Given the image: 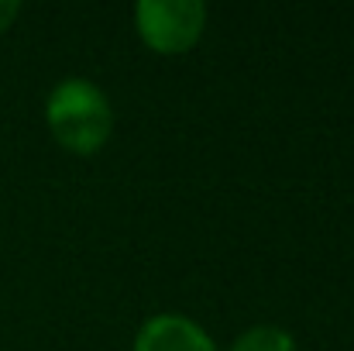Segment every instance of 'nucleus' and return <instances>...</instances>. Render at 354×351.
<instances>
[{
	"label": "nucleus",
	"instance_id": "4",
	"mask_svg": "<svg viewBox=\"0 0 354 351\" xmlns=\"http://www.w3.org/2000/svg\"><path fill=\"white\" fill-rule=\"evenodd\" d=\"M231 351H296V341L289 331L275 324H258V327H248L231 345Z\"/></svg>",
	"mask_w": 354,
	"mask_h": 351
},
{
	"label": "nucleus",
	"instance_id": "2",
	"mask_svg": "<svg viewBox=\"0 0 354 351\" xmlns=\"http://www.w3.org/2000/svg\"><path fill=\"white\" fill-rule=\"evenodd\" d=\"M134 21L148 48L176 55L200 42L207 7L200 0H141L134 7Z\"/></svg>",
	"mask_w": 354,
	"mask_h": 351
},
{
	"label": "nucleus",
	"instance_id": "1",
	"mask_svg": "<svg viewBox=\"0 0 354 351\" xmlns=\"http://www.w3.org/2000/svg\"><path fill=\"white\" fill-rule=\"evenodd\" d=\"M45 120H48L52 138L62 148L86 155V152H97L111 138L114 111H111L107 93L97 83H90L83 76H69V80L55 83V90L48 93Z\"/></svg>",
	"mask_w": 354,
	"mask_h": 351
},
{
	"label": "nucleus",
	"instance_id": "5",
	"mask_svg": "<svg viewBox=\"0 0 354 351\" xmlns=\"http://www.w3.org/2000/svg\"><path fill=\"white\" fill-rule=\"evenodd\" d=\"M17 10H21V3H17V0H0V35L10 28V21L17 17Z\"/></svg>",
	"mask_w": 354,
	"mask_h": 351
},
{
	"label": "nucleus",
	"instance_id": "3",
	"mask_svg": "<svg viewBox=\"0 0 354 351\" xmlns=\"http://www.w3.org/2000/svg\"><path fill=\"white\" fill-rule=\"evenodd\" d=\"M134 351H217L214 338L183 314H155L141 324Z\"/></svg>",
	"mask_w": 354,
	"mask_h": 351
}]
</instances>
